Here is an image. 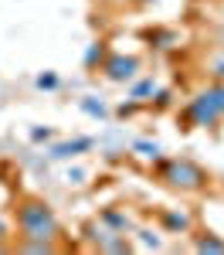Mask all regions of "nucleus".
<instances>
[{
  "instance_id": "9d476101",
  "label": "nucleus",
  "mask_w": 224,
  "mask_h": 255,
  "mask_svg": "<svg viewBox=\"0 0 224 255\" xmlns=\"http://www.w3.org/2000/svg\"><path fill=\"white\" fill-rule=\"evenodd\" d=\"M133 150L146 160H160V143H149V139H136L133 143Z\"/></svg>"
},
{
  "instance_id": "1a4fd4ad",
  "label": "nucleus",
  "mask_w": 224,
  "mask_h": 255,
  "mask_svg": "<svg viewBox=\"0 0 224 255\" xmlns=\"http://www.w3.org/2000/svg\"><path fill=\"white\" fill-rule=\"evenodd\" d=\"M156 92V82L153 79H143V82H136L133 85V92H129V99H136V102H146V99Z\"/></svg>"
},
{
  "instance_id": "dca6fc26",
  "label": "nucleus",
  "mask_w": 224,
  "mask_h": 255,
  "mask_svg": "<svg viewBox=\"0 0 224 255\" xmlns=\"http://www.w3.org/2000/svg\"><path fill=\"white\" fill-rule=\"evenodd\" d=\"M31 139L34 143H44V139H51V129L48 126H38V129H31Z\"/></svg>"
},
{
  "instance_id": "0eeeda50",
  "label": "nucleus",
  "mask_w": 224,
  "mask_h": 255,
  "mask_svg": "<svg viewBox=\"0 0 224 255\" xmlns=\"http://www.w3.org/2000/svg\"><path fill=\"white\" fill-rule=\"evenodd\" d=\"M163 228L166 232H187L190 228V215H183V211H163Z\"/></svg>"
},
{
  "instance_id": "412c9836",
  "label": "nucleus",
  "mask_w": 224,
  "mask_h": 255,
  "mask_svg": "<svg viewBox=\"0 0 224 255\" xmlns=\"http://www.w3.org/2000/svg\"><path fill=\"white\" fill-rule=\"evenodd\" d=\"M214 75H218V79H224V58L218 61V65H214Z\"/></svg>"
},
{
  "instance_id": "423d86ee",
  "label": "nucleus",
  "mask_w": 224,
  "mask_h": 255,
  "mask_svg": "<svg viewBox=\"0 0 224 255\" xmlns=\"http://www.w3.org/2000/svg\"><path fill=\"white\" fill-rule=\"evenodd\" d=\"M102 225L112 228V232H129V228H133L129 215H122V211H116V208H105V211H102Z\"/></svg>"
},
{
  "instance_id": "9b49d317",
  "label": "nucleus",
  "mask_w": 224,
  "mask_h": 255,
  "mask_svg": "<svg viewBox=\"0 0 224 255\" xmlns=\"http://www.w3.org/2000/svg\"><path fill=\"white\" fill-rule=\"evenodd\" d=\"M197 252H224V242H221V238H214V235L197 238Z\"/></svg>"
},
{
  "instance_id": "a211bd4d",
  "label": "nucleus",
  "mask_w": 224,
  "mask_h": 255,
  "mask_svg": "<svg viewBox=\"0 0 224 255\" xmlns=\"http://www.w3.org/2000/svg\"><path fill=\"white\" fill-rule=\"evenodd\" d=\"M68 180H72V184H81V180H85V170H81V167L68 170Z\"/></svg>"
},
{
  "instance_id": "20e7f679",
  "label": "nucleus",
  "mask_w": 224,
  "mask_h": 255,
  "mask_svg": "<svg viewBox=\"0 0 224 255\" xmlns=\"http://www.w3.org/2000/svg\"><path fill=\"white\" fill-rule=\"evenodd\" d=\"M102 72H105L109 82H133L136 72H140V58H133V55H109Z\"/></svg>"
},
{
  "instance_id": "f8f14e48",
  "label": "nucleus",
  "mask_w": 224,
  "mask_h": 255,
  "mask_svg": "<svg viewBox=\"0 0 224 255\" xmlns=\"http://www.w3.org/2000/svg\"><path fill=\"white\" fill-rule=\"evenodd\" d=\"M34 85H38L41 92H55L61 82H58V75H55V72H44V75H38V82H34Z\"/></svg>"
},
{
  "instance_id": "ddd939ff",
  "label": "nucleus",
  "mask_w": 224,
  "mask_h": 255,
  "mask_svg": "<svg viewBox=\"0 0 224 255\" xmlns=\"http://www.w3.org/2000/svg\"><path fill=\"white\" fill-rule=\"evenodd\" d=\"M149 41H153L156 48H170V44L177 41V34H173V31H153V34H149Z\"/></svg>"
},
{
  "instance_id": "4468645a",
  "label": "nucleus",
  "mask_w": 224,
  "mask_h": 255,
  "mask_svg": "<svg viewBox=\"0 0 224 255\" xmlns=\"http://www.w3.org/2000/svg\"><path fill=\"white\" fill-rule=\"evenodd\" d=\"M102 58H105V48H102V44H92V48L85 51V65H88V68H92V65H99Z\"/></svg>"
},
{
  "instance_id": "f03ea898",
  "label": "nucleus",
  "mask_w": 224,
  "mask_h": 255,
  "mask_svg": "<svg viewBox=\"0 0 224 255\" xmlns=\"http://www.w3.org/2000/svg\"><path fill=\"white\" fill-rule=\"evenodd\" d=\"M224 116V82L214 89H204L201 96H194L183 109V119L190 126H214Z\"/></svg>"
},
{
  "instance_id": "7ed1b4c3",
  "label": "nucleus",
  "mask_w": 224,
  "mask_h": 255,
  "mask_svg": "<svg viewBox=\"0 0 224 255\" xmlns=\"http://www.w3.org/2000/svg\"><path fill=\"white\" fill-rule=\"evenodd\" d=\"M160 177L170 187H177V191H197V187L207 184V174H204L197 163H190V160H163Z\"/></svg>"
},
{
  "instance_id": "f257e3e1",
  "label": "nucleus",
  "mask_w": 224,
  "mask_h": 255,
  "mask_svg": "<svg viewBox=\"0 0 224 255\" xmlns=\"http://www.w3.org/2000/svg\"><path fill=\"white\" fill-rule=\"evenodd\" d=\"M14 218H17L20 238H27V242H51V238H58V232H61L55 211H51L44 201H38V197L20 201Z\"/></svg>"
},
{
  "instance_id": "39448f33",
  "label": "nucleus",
  "mask_w": 224,
  "mask_h": 255,
  "mask_svg": "<svg viewBox=\"0 0 224 255\" xmlns=\"http://www.w3.org/2000/svg\"><path fill=\"white\" fill-rule=\"evenodd\" d=\"M92 143H95L92 136L65 139V143H55V146H51V153H48V157H51V160H72V157H78V153H85V150H92Z\"/></svg>"
},
{
  "instance_id": "f3484780",
  "label": "nucleus",
  "mask_w": 224,
  "mask_h": 255,
  "mask_svg": "<svg viewBox=\"0 0 224 255\" xmlns=\"http://www.w3.org/2000/svg\"><path fill=\"white\" fill-rule=\"evenodd\" d=\"M136 109H140V102H136V99H133V102H122L119 106V116L126 119V116H136Z\"/></svg>"
},
{
  "instance_id": "6e6552de",
  "label": "nucleus",
  "mask_w": 224,
  "mask_h": 255,
  "mask_svg": "<svg viewBox=\"0 0 224 255\" xmlns=\"http://www.w3.org/2000/svg\"><path fill=\"white\" fill-rule=\"evenodd\" d=\"M81 113H88V116L92 119H105L109 116V109H105V102H102V99H81Z\"/></svg>"
},
{
  "instance_id": "aec40b11",
  "label": "nucleus",
  "mask_w": 224,
  "mask_h": 255,
  "mask_svg": "<svg viewBox=\"0 0 224 255\" xmlns=\"http://www.w3.org/2000/svg\"><path fill=\"white\" fill-rule=\"evenodd\" d=\"M7 235H10V225H7V221L0 218V238H7Z\"/></svg>"
},
{
  "instance_id": "2eb2a0df",
  "label": "nucleus",
  "mask_w": 224,
  "mask_h": 255,
  "mask_svg": "<svg viewBox=\"0 0 224 255\" xmlns=\"http://www.w3.org/2000/svg\"><path fill=\"white\" fill-rule=\"evenodd\" d=\"M140 242L146 245V249H160V238H156V232H149V228L140 232Z\"/></svg>"
},
{
  "instance_id": "6ab92c4d",
  "label": "nucleus",
  "mask_w": 224,
  "mask_h": 255,
  "mask_svg": "<svg viewBox=\"0 0 224 255\" xmlns=\"http://www.w3.org/2000/svg\"><path fill=\"white\" fill-rule=\"evenodd\" d=\"M153 96H156V106H170V92H166V89H163V92H153Z\"/></svg>"
}]
</instances>
